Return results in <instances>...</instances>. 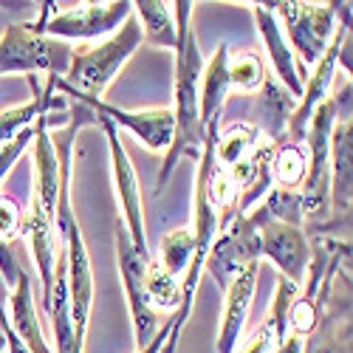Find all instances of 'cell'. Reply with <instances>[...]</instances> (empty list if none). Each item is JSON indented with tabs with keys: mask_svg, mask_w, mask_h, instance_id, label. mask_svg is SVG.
Wrapping results in <instances>:
<instances>
[{
	"mask_svg": "<svg viewBox=\"0 0 353 353\" xmlns=\"http://www.w3.org/2000/svg\"><path fill=\"white\" fill-rule=\"evenodd\" d=\"M192 6L190 0H175L172 14L175 28H179V40H175V108L172 113V141L164 153L159 179H156V195L164 192L167 181L172 179L175 167L181 159H201L203 150V128H201V105H198V88H201V68L203 57L198 48V37L192 28Z\"/></svg>",
	"mask_w": 353,
	"mask_h": 353,
	"instance_id": "obj_1",
	"label": "cell"
},
{
	"mask_svg": "<svg viewBox=\"0 0 353 353\" xmlns=\"http://www.w3.org/2000/svg\"><path fill=\"white\" fill-rule=\"evenodd\" d=\"M139 46H141V28L136 17H128L125 26L108 40L97 46L74 48L65 77H54L57 94H63L65 99L74 102L102 99L108 85L125 68V63L136 54Z\"/></svg>",
	"mask_w": 353,
	"mask_h": 353,
	"instance_id": "obj_2",
	"label": "cell"
},
{
	"mask_svg": "<svg viewBox=\"0 0 353 353\" xmlns=\"http://www.w3.org/2000/svg\"><path fill=\"white\" fill-rule=\"evenodd\" d=\"M40 17L12 23L0 34V74H23V77H65L74 48L63 40L46 37V23L54 14V3H37Z\"/></svg>",
	"mask_w": 353,
	"mask_h": 353,
	"instance_id": "obj_3",
	"label": "cell"
},
{
	"mask_svg": "<svg viewBox=\"0 0 353 353\" xmlns=\"http://www.w3.org/2000/svg\"><path fill=\"white\" fill-rule=\"evenodd\" d=\"M336 125V108L328 97L322 102L305 130V153H308V170L300 187V207H303V229L305 234L322 229L331 221V130Z\"/></svg>",
	"mask_w": 353,
	"mask_h": 353,
	"instance_id": "obj_4",
	"label": "cell"
},
{
	"mask_svg": "<svg viewBox=\"0 0 353 353\" xmlns=\"http://www.w3.org/2000/svg\"><path fill=\"white\" fill-rule=\"evenodd\" d=\"M277 20H283V37L297 57L300 74L314 68L325 54L336 34V12L334 3H300V0H283L274 3Z\"/></svg>",
	"mask_w": 353,
	"mask_h": 353,
	"instance_id": "obj_5",
	"label": "cell"
},
{
	"mask_svg": "<svg viewBox=\"0 0 353 353\" xmlns=\"http://www.w3.org/2000/svg\"><path fill=\"white\" fill-rule=\"evenodd\" d=\"M97 113V110H94ZM97 128H102L105 139H108V150H110V170H113V184H116V195H119V207H122V226L128 232V238L136 249V254L141 260H153L150 246H147V232H144V210H141V190H139V179L136 170L128 159V150L119 139V128L110 119L97 113Z\"/></svg>",
	"mask_w": 353,
	"mask_h": 353,
	"instance_id": "obj_6",
	"label": "cell"
},
{
	"mask_svg": "<svg viewBox=\"0 0 353 353\" xmlns=\"http://www.w3.org/2000/svg\"><path fill=\"white\" fill-rule=\"evenodd\" d=\"M263 257H260L257 226L246 215H232L215 234L207 260H203V272H210L215 285L226 291L234 277L243 274L249 266H254Z\"/></svg>",
	"mask_w": 353,
	"mask_h": 353,
	"instance_id": "obj_7",
	"label": "cell"
},
{
	"mask_svg": "<svg viewBox=\"0 0 353 353\" xmlns=\"http://www.w3.org/2000/svg\"><path fill=\"white\" fill-rule=\"evenodd\" d=\"M113 246H116V263H119V277L125 285V297H128V308H130V322H133V339H136V350L147 347L159 328V314L147 303V291H144V269L150 260H141L128 238V232L122 226V221L113 223Z\"/></svg>",
	"mask_w": 353,
	"mask_h": 353,
	"instance_id": "obj_8",
	"label": "cell"
},
{
	"mask_svg": "<svg viewBox=\"0 0 353 353\" xmlns=\"http://www.w3.org/2000/svg\"><path fill=\"white\" fill-rule=\"evenodd\" d=\"M133 17L130 0H113V3H77V9H65L51 14L46 23V37L51 40H99L110 37Z\"/></svg>",
	"mask_w": 353,
	"mask_h": 353,
	"instance_id": "obj_9",
	"label": "cell"
},
{
	"mask_svg": "<svg viewBox=\"0 0 353 353\" xmlns=\"http://www.w3.org/2000/svg\"><path fill=\"white\" fill-rule=\"evenodd\" d=\"M246 218L257 226L260 234V257L272 260L280 269V277L291 280L294 285L303 283L308 257H311V243L303 226L297 223H283V221H263L252 212Z\"/></svg>",
	"mask_w": 353,
	"mask_h": 353,
	"instance_id": "obj_10",
	"label": "cell"
},
{
	"mask_svg": "<svg viewBox=\"0 0 353 353\" xmlns=\"http://www.w3.org/2000/svg\"><path fill=\"white\" fill-rule=\"evenodd\" d=\"M350 34V28H336V34L331 40V46L325 48V54L319 57V63L314 65L311 74H305V82H303V97L294 108L291 119H288V128H285V141H294V144H305V130H308V122L314 110L331 97V85H334V77H336V65H339V48L345 43V37Z\"/></svg>",
	"mask_w": 353,
	"mask_h": 353,
	"instance_id": "obj_11",
	"label": "cell"
},
{
	"mask_svg": "<svg viewBox=\"0 0 353 353\" xmlns=\"http://www.w3.org/2000/svg\"><path fill=\"white\" fill-rule=\"evenodd\" d=\"M252 12H254V23H257V32L263 37V46L269 51V60H272V68H274V79L285 88V91L300 102L303 97V82L305 77L300 74V65H297V57L288 48L285 37H283V28H280V20L274 14V3H252Z\"/></svg>",
	"mask_w": 353,
	"mask_h": 353,
	"instance_id": "obj_12",
	"label": "cell"
},
{
	"mask_svg": "<svg viewBox=\"0 0 353 353\" xmlns=\"http://www.w3.org/2000/svg\"><path fill=\"white\" fill-rule=\"evenodd\" d=\"M82 105H88L91 110H97L99 116L110 119L116 128L130 130L147 150H164L172 141V113L167 108L159 110H122L116 105H108L105 99H85Z\"/></svg>",
	"mask_w": 353,
	"mask_h": 353,
	"instance_id": "obj_13",
	"label": "cell"
},
{
	"mask_svg": "<svg viewBox=\"0 0 353 353\" xmlns=\"http://www.w3.org/2000/svg\"><path fill=\"white\" fill-rule=\"evenodd\" d=\"M257 274H260V263H254L243 274H238L223 291V316H221V331L215 339L218 353H234V347L241 345L243 322H246L254 288H257Z\"/></svg>",
	"mask_w": 353,
	"mask_h": 353,
	"instance_id": "obj_14",
	"label": "cell"
},
{
	"mask_svg": "<svg viewBox=\"0 0 353 353\" xmlns=\"http://www.w3.org/2000/svg\"><path fill=\"white\" fill-rule=\"evenodd\" d=\"M294 108H297V99H294L272 74H266L263 85L257 88V99H254L249 125L269 144H280V141H285V128H288Z\"/></svg>",
	"mask_w": 353,
	"mask_h": 353,
	"instance_id": "obj_15",
	"label": "cell"
},
{
	"mask_svg": "<svg viewBox=\"0 0 353 353\" xmlns=\"http://www.w3.org/2000/svg\"><path fill=\"white\" fill-rule=\"evenodd\" d=\"M331 218H350L353 203V122H336L331 130Z\"/></svg>",
	"mask_w": 353,
	"mask_h": 353,
	"instance_id": "obj_16",
	"label": "cell"
},
{
	"mask_svg": "<svg viewBox=\"0 0 353 353\" xmlns=\"http://www.w3.org/2000/svg\"><path fill=\"white\" fill-rule=\"evenodd\" d=\"M9 303H12L9 328L14 331V336L32 353H54V347H48V342L43 336V328H40V316H37V308H34L32 277H28V272H20L14 288L9 291Z\"/></svg>",
	"mask_w": 353,
	"mask_h": 353,
	"instance_id": "obj_17",
	"label": "cell"
},
{
	"mask_svg": "<svg viewBox=\"0 0 353 353\" xmlns=\"http://www.w3.org/2000/svg\"><path fill=\"white\" fill-rule=\"evenodd\" d=\"M136 12V23L141 28V43L156 46V48H175L179 40V28H175V14H172V3L164 0H139L133 3Z\"/></svg>",
	"mask_w": 353,
	"mask_h": 353,
	"instance_id": "obj_18",
	"label": "cell"
},
{
	"mask_svg": "<svg viewBox=\"0 0 353 353\" xmlns=\"http://www.w3.org/2000/svg\"><path fill=\"white\" fill-rule=\"evenodd\" d=\"M308 170V153L305 144H294V141H280L272 144L269 159H266V172L269 181L277 190H300L303 179Z\"/></svg>",
	"mask_w": 353,
	"mask_h": 353,
	"instance_id": "obj_19",
	"label": "cell"
},
{
	"mask_svg": "<svg viewBox=\"0 0 353 353\" xmlns=\"http://www.w3.org/2000/svg\"><path fill=\"white\" fill-rule=\"evenodd\" d=\"M144 291H147V303L150 308L159 314V311H179L181 305V280L167 274L156 260L147 263L144 269Z\"/></svg>",
	"mask_w": 353,
	"mask_h": 353,
	"instance_id": "obj_20",
	"label": "cell"
},
{
	"mask_svg": "<svg viewBox=\"0 0 353 353\" xmlns=\"http://www.w3.org/2000/svg\"><path fill=\"white\" fill-rule=\"evenodd\" d=\"M226 74H229V91L241 94H254L257 88L266 79V63L257 51H229V63H226Z\"/></svg>",
	"mask_w": 353,
	"mask_h": 353,
	"instance_id": "obj_21",
	"label": "cell"
},
{
	"mask_svg": "<svg viewBox=\"0 0 353 353\" xmlns=\"http://www.w3.org/2000/svg\"><path fill=\"white\" fill-rule=\"evenodd\" d=\"M192 257H195V238H192V232L190 229H175V232H170L167 238L161 241L156 263L167 274L181 280V274L190 269Z\"/></svg>",
	"mask_w": 353,
	"mask_h": 353,
	"instance_id": "obj_22",
	"label": "cell"
},
{
	"mask_svg": "<svg viewBox=\"0 0 353 353\" xmlns=\"http://www.w3.org/2000/svg\"><path fill=\"white\" fill-rule=\"evenodd\" d=\"M40 122V119H37ZM34 139H37V125L34 128H26L20 136H14L12 141H6V144H0V181L9 175V170L17 164V159L26 153V147L28 144H34Z\"/></svg>",
	"mask_w": 353,
	"mask_h": 353,
	"instance_id": "obj_23",
	"label": "cell"
},
{
	"mask_svg": "<svg viewBox=\"0 0 353 353\" xmlns=\"http://www.w3.org/2000/svg\"><path fill=\"white\" fill-rule=\"evenodd\" d=\"M272 350H274V325H272V319L266 316L263 319V325H260V331L249 339L243 353H272Z\"/></svg>",
	"mask_w": 353,
	"mask_h": 353,
	"instance_id": "obj_24",
	"label": "cell"
},
{
	"mask_svg": "<svg viewBox=\"0 0 353 353\" xmlns=\"http://www.w3.org/2000/svg\"><path fill=\"white\" fill-rule=\"evenodd\" d=\"M274 353H308V339H300V336H285L277 347H274Z\"/></svg>",
	"mask_w": 353,
	"mask_h": 353,
	"instance_id": "obj_25",
	"label": "cell"
},
{
	"mask_svg": "<svg viewBox=\"0 0 353 353\" xmlns=\"http://www.w3.org/2000/svg\"><path fill=\"white\" fill-rule=\"evenodd\" d=\"M167 336H170V319L167 322H161V328H159V334H156V339L147 345V347H141V350H136V353H164V345H167Z\"/></svg>",
	"mask_w": 353,
	"mask_h": 353,
	"instance_id": "obj_26",
	"label": "cell"
},
{
	"mask_svg": "<svg viewBox=\"0 0 353 353\" xmlns=\"http://www.w3.org/2000/svg\"><path fill=\"white\" fill-rule=\"evenodd\" d=\"M0 353H6V331L0 325Z\"/></svg>",
	"mask_w": 353,
	"mask_h": 353,
	"instance_id": "obj_27",
	"label": "cell"
}]
</instances>
